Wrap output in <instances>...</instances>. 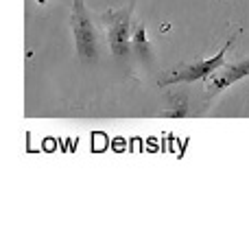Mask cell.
<instances>
[{"label": "cell", "instance_id": "277c9868", "mask_svg": "<svg viewBox=\"0 0 249 247\" xmlns=\"http://www.w3.org/2000/svg\"><path fill=\"white\" fill-rule=\"evenodd\" d=\"M249 77V57L243 61H236V64L232 66H223L221 70H216L212 77L206 79V96L208 99H212V96H216L219 92H223L225 88L234 86L236 81H241V79Z\"/></svg>", "mask_w": 249, "mask_h": 247}, {"label": "cell", "instance_id": "3957f363", "mask_svg": "<svg viewBox=\"0 0 249 247\" xmlns=\"http://www.w3.org/2000/svg\"><path fill=\"white\" fill-rule=\"evenodd\" d=\"M131 9L133 4L124 9H112L101 16L105 29H107L109 51L116 57H124L131 51Z\"/></svg>", "mask_w": 249, "mask_h": 247}, {"label": "cell", "instance_id": "7a4b0ae2", "mask_svg": "<svg viewBox=\"0 0 249 247\" xmlns=\"http://www.w3.org/2000/svg\"><path fill=\"white\" fill-rule=\"evenodd\" d=\"M70 24H72L74 44L81 61H94L99 53V31L90 18L86 2L83 0H72V11H70Z\"/></svg>", "mask_w": 249, "mask_h": 247}, {"label": "cell", "instance_id": "6da1fadb", "mask_svg": "<svg viewBox=\"0 0 249 247\" xmlns=\"http://www.w3.org/2000/svg\"><path fill=\"white\" fill-rule=\"evenodd\" d=\"M234 39H236V33L228 39V44L216 55L208 57V59L193 61V64H179L175 68H171L168 72L160 74L158 86H179V83H193V81H201V79L212 77L216 70H221L225 66V55H228L230 46L234 44Z\"/></svg>", "mask_w": 249, "mask_h": 247}, {"label": "cell", "instance_id": "8992f818", "mask_svg": "<svg viewBox=\"0 0 249 247\" xmlns=\"http://www.w3.org/2000/svg\"><path fill=\"white\" fill-rule=\"evenodd\" d=\"M37 2H44V0H37Z\"/></svg>", "mask_w": 249, "mask_h": 247}, {"label": "cell", "instance_id": "5b68a950", "mask_svg": "<svg viewBox=\"0 0 249 247\" xmlns=\"http://www.w3.org/2000/svg\"><path fill=\"white\" fill-rule=\"evenodd\" d=\"M188 103H186V94H173L168 96V109H164V116H188Z\"/></svg>", "mask_w": 249, "mask_h": 247}]
</instances>
